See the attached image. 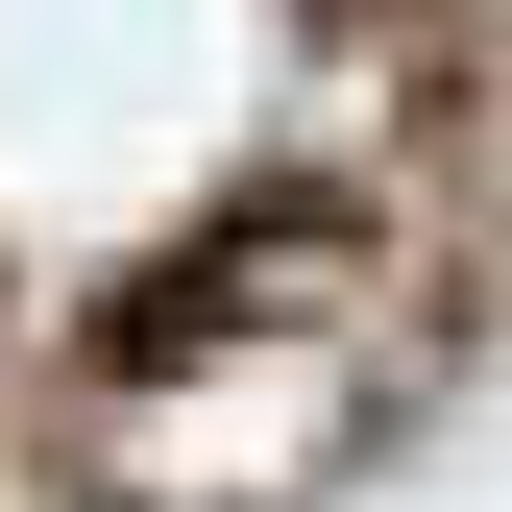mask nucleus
<instances>
[{"mask_svg":"<svg viewBox=\"0 0 512 512\" xmlns=\"http://www.w3.org/2000/svg\"><path fill=\"white\" fill-rule=\"evenodd\" d=\"M342 293H366V220L342 196H244V220L147 244V269L98 293V391H171V366H220V342H317Z\"/></svg>","mask_w":512,"mask_h":512,"instance_id":"1","label":"nucleus"}]
</instances>
